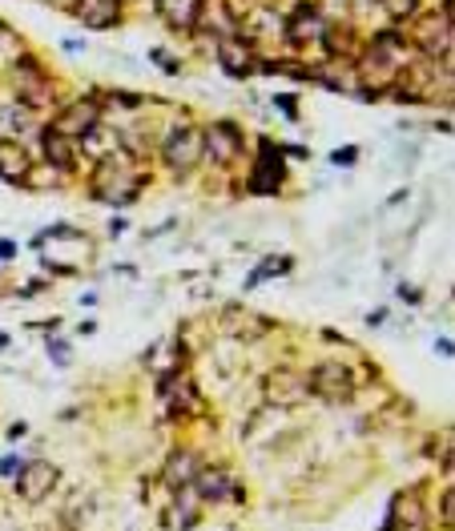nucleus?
Returning a JSON list of instances; mask_svg holds the SVG:
<instances>
[{"mask_svg": "<svg viewBox=\"0 0 455 531\" xmlns=\"http://www.w3.org/2000/svg\"><path fill=\"white\" fill-rule=\"evenodd\" d=\"M137 185H141V174L129 166L125 153H106L97 161L93 190L101 201H129V198H137Z\"/></svg>", "mask_w": 455, "mask_h": 531, "instance_id": "obj_1", "label": "nucleus"}, {"mask_svg": "<svg viewBox=\"0 0 455 531\" xmlns=\"http://www.w3.org/2000/svg\"><path fill=\"white\" fill-rule=\"evenodd\" d=\"M36 246H44V250H49L44 258L53 262L57 270H77L81 262L89 258V250H93V246H89V238L77 234L73 226H53L49 234L36 238Z\"/></svg>", "mask_w": 455, "mask_h": 531, "instance_id": "obj_2", "label": "nucleus"}, {"mask_svg": "<svg viewBox=\"0 0 455 531\" xmlns=\"http://www.w3.org/2000/svg\"><path fill=\"white\" fill-rule=\"evenodd\" d=\"M403 65H407V52H403V36H399V33H383V36H375V44H371L363 69H367V81L383 85V81H391L395 73L403 69Z\"/></svg>", "mask_w": 455, "mask_h": 531, "instance_id": "obj_3", "label": "nucleus"}, {"mask_svg": "<svg viewBox=\"0 0 455 531\" xmlns=\"http://www.w3.org/2000/svg\"><path fill=\"white\" fill-rule=\"evenodd\" d=\"M307 391L326 402H347L355 394V375L342 363H318L307 379Z\"/></svg>", "mask_w": 455, "mask_h": 531, "instance_id": "obj_4", "label": "nucleus"}, {"mask_svg": "<svg viewBox=\"0 0 455 531\" xmlns=\"http://www.w3.org/2000/svg\"><path fill=\"white\" fill-rule=\"evenodd\" d=\"M201 157V133L193 125H174V133L166 137V166L174 174H190Z\"/></svg>", "mask_w": 455, "mask_h": 531, "instance_id": "obj_5", "label": "nucleus"}, {"mask_svg": "<svg viewBox=\"0 0 455 531\" xmlns=\"http://www.w3.org/2000/svg\"><path fill=\"white\" fill-rule=\"evenodd\" d=\"M57 480H61V471H57L53 463L33 459L17 471V496L25 499V504H41V499L57 488Z\"/></svg>", "mask_w": 455, "mask_h": 531, "instance_id": "obj_6", "label": "nucleus"}, {"mask_svg": "<svg viewBox=\"0 0 455 531\" xmlns=\"http://www.w3.org/2000/svg\"><path fill=\"white\" fill-rule=\"evenodd\" d=\"M97 117H101V105L97 101H73L61 117H57L53 133H61L65 141H81V137H93L97 129Z\"/></svg>", "mask_w": 455, "mask_h": 531, "instance_id": "obj_7", "label": "nucleus"}, {"mask_svg": "<svg viewBox=\"0 0 455 531\" xmlns=\"http://www.w3.org/2000/svg\"><path fill=\"white\" fill-rule=\"evenodd\" d=\"M201 153H210V161H218V166H230V161L242 153V133H238V125L214 121L210 129L201 133Z\"/></svg>", "mask_w": 455, "mask_h": 531, "instance_id": "obj_8", "label": "nucleus"}, {"mask_svg": "<svg viewBox=\"0 0 455 531\" xmlns=\"http://www.w3.org/2000/svg\"><path fill=\"white\" fill-rule=\"evenodd\" d=\"M383 531H428V511H423V504H420V491L395 496Z\"/></svg>", "mask_w": 455, "mask_h": 531, "instance_id": "obj_9", "label": "nucleus"}, {"mask_svg": "<svg viewBox=\"0 0 455 531\" xmlns=\"http://www.w3.org/2000/svg\"><path fill=\"white\" fill-rule=\"evenodd\" d=\"M415 44H420L428 57H443L447 61V52H451V17H428V20H420V28H415Z\"/></svg>", "mask_w": 455, "mask_h": 531, "instance_id": "obj_10", "label": "nucleus"}, {"mask_svg": "<svg viewBox=\"0 0 455 531\" xmlns=\"http://www.w3.org/2000/svg\"><path fill=\"white\" fill-rule=\"evenodd\" d=\"M122 12V0H73V17L85 28H109Z\"/></svg>", "mask_w": 455, "mask_h": 531, "instance_id": "obj_11", "label": "nucleus"}, {"mask_svg": "<svg viewBox=\"0 0 455 531\" xmlns=\"http://www.w3.org/2000/svg\"><path fill=\"white\" fill-rule=\"evenodd\" d=\"M282 185V161L274 157V141H263V161L250 174V190L255 193H278Z\"/></svg>", "mask_w": 455, "mask_h": 531, "instance_id": "obj_12", "label": "nucleus"}, {"mask_svg": "<svg viewBox=\"0 0 455 531\" xmlns=\"http://www.w3.org/2000/svg\"><path fill=\"white\" fill-rule=\"evenodd\" d=\"M158 17L169 28H193L201 17V0H158Z\"/></svg>", "mask_w": 455, "mask_h": 531, "instance_id": "obj_13", "label": "nucleus"}, {"mask_svg": "<svg viewBox=\"0 0 455 531\" xmlns=\"http://www.w3.org/2000/svg\"><path fill=\"white\" fill-rule=\"evenodd\" d=\"M28 166H33V161H28L25 145H12V141L0 145V182H25Z\"/></svg>", "mask_w": 455, "mask_h": 531, "instance_id": "obj_14", "label": "nucleus"}, {"mask_svg": "<svg viewBox=\"0 0 455 531\" xmlns=\"http://www.w3.org/2000/svg\"><path fill=\"white\" fill-rule=\"evenodd\" d=\"M307 383L302 379H294L290 371H278V375L271 379V399L278 402V407H294V402H302L307 399Z\"/></svg>", "mask_w": 455, "mask_h": 531, "instance_id": "obj_15", "label": "nucleus"}, {"mask_svg": "<svg viewBox=\"0 0 455 531\" xmlns=\"http://www.w3.org/2000/svg\"><path fill=\"white\" fill-rule=\"evenodd\" d=\"M190 488L198 491L201 499H214V504H218V499H226L230 491H234V483H230L226 471H198Z\"/></svg>", "mask_w": 455, "mask_h": 531, "instance_id": "obj_16", "label": "nucleus"}, {"mask_svg": "<svg viewBox=\"0 0 455 531\" xmlns=\"http://www.w3.org/2000/svg\"><path fill=\"white\" fill-rule=\"evenodd\" d=\"M44 153H49V166L61 169V174H73L77 169V157H73V141H65L61 133H44Z\"/></svg>", "mask_w": 455, "mask_h": 531, "instance_id": "obj_17", "label": "nucleus"}, {"mask_svg": "<svg viewBox=\"0 0 455 531\" xmlns=\"http://www.w3.org/2000/svg\"><path fill=\"white\" fill-rule=\"evenodd\" d=\"M193 475H198V463H193V455H190V451L169 455V463H166V483H169V488L190 491Z\"/></svg>", "mask_w": 455, "mask_h": 531, "instance_id": "obj_18", "label": "nucleus"}, {"mask_svg": "<svg viewBox=\"0 0 455 531\" xmlns=\"http://www.w3.org/2000/svg\"><path fill=\"white\" fill-rule=\"evenodd\" d=\"M218 57H222V65H226V73H234V77H242V73L250 69V49H246L238 36H222Z\"/></svg>", "mask_w": 455, "mask_h": 531, "instance_id": "obj_19", "label": "nucleus"}, {"mask_svg": "<svg viewBox=\"0 0 455 531\" xmlns=\"http://www.w3.org/2000/svg\"><path fill=\"white\" fill-rule=\"evenodd\" d=\"M383 4V12L391 20H407V17H415V9H420V0H379Z\"/></svg>", "mask_w": 455, "mask_h": 531, "instance_id": "obj_20", "label": "nucleus"}, {"mask_svg": "<svg viewBox=\"0 0 455 531\" xmlns=\"http://www.w3.org/2000/svg\"><path fill=\"white\" fill-rule=\"evenodd\" d=\"M355 153H359V149H355V145H347V149H334V153H331V161H334V166H355Z\"/></svg>", "mask_w": 455, "mask_h": 531, "instance_id": "obj_21", "label": "nucleus"}, {"mask_svg": "<svg viewBox=\"0 0 455 531\" xmlns=\"http://www.w3.org/2000/svg\"><path fill=\"white\" fill-rule=\"evenodd\" d=\"M12 49H17V36H12L9 28L0 25V52H12Z\"/></svg>", "mask_w": 455, "mask_h": 531, "instance_id": "obj_22", "label": "nucleus"}, {"mask_svg": "<svg viewBox=\"0 0 455 531\" xmlns=\"http://www.w3.org/2000/svg\"><path fill=\"white\" fill-rule=\"evenodd\" d=\"M49 355H53L57 363H69V347H65V342H53V347H49Z\"/></svg>", "mask_w": 455, "mask_h": 531, "instance_id": "obj_23", "label": "nucleus"}, {"mask_svg": "<svg viewBox=\"0 0 455 531\" xmlns=\"http://www.w3.org/2000/svg\"><path fill=\"white\" fill-rule=\"evenodd\" d=\"M9 471H17V459H0V475H9Z\"/></svg>", "mask_w": 455, "mask_h": 531, "instance_id": "obj_24", "label": "nucleus"}, {"mask_svg": "<svg viewBox=\"0 0 455 531\" xmlns=\"http://www.w3.org/2000/svg\"><path fill=\"white\" fill-rule=\"evenodd\" d=\"M12 254H17V246H12V242H0V258H12Z\"/></svg>", "mask_w": 455, "mask_h": 531, "instance_id": "obj_25", "label": "nucleus"}]
</instances>
